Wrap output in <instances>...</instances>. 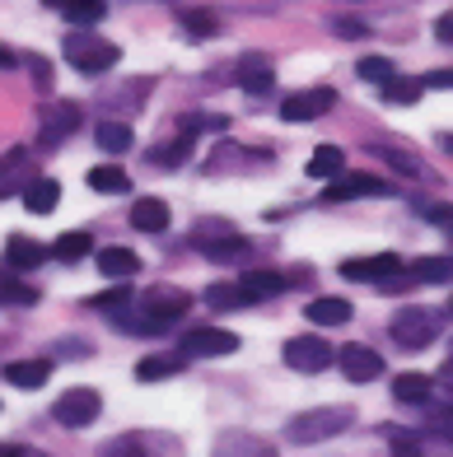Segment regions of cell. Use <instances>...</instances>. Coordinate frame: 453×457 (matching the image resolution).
<instances>
[{
    "mask_svg": "<svg viewBox=\"0 0 453 457\" xmlns=\"http://www.w3.org/2000/svg\"><path fill=\"white\" fill-rule=\"evenodd\" d=\"M89 187L98 196H127L131 192V178L117 169V163H98V169H89Z\"/></svg>",
    "mask_w": 453,
    "mask_h": 457,
    "instance_id": "cell-22",
    "label": "cell"
},
{
    "mask_svg": "<svg viewBox=\"0 0 453 457\" xmlns=\"http://www.w3.org/2000/svg\"><path fill=\"white\" fill-rule=\"evenodd\" d=\"M38 173H33V154L29 150H10L5 159H0V201L5 196H24V187L33 182Z\"/></svg>",
    "mask_w": 453,
    "mask_h": 457,
    "instance_id": "cell-13",
    "label": "cell"
},
{
    "mask_svg": "<svg viewBox=\"0 0 453 457\" xmlns=\"http://www.w3.org/2000/svg\"><path fill=\"white\" fill-rule=\"evenodd\" d=\"M24 66H29V75H33V85L47 94V89H52V66H47V61H43V56H24Z\"/></svg>",
    "mask_w": 453,
    "mask_h": 457,
    "instance_id": "cell-42",
    "label": "cell"
},
{
    "mask_svg": "<svg viewBox=\"0 0 453 457\" xmlns=\"http://www.w3.org/2000/svg\"><path fill=\"white\" fill-rule=\"evenodd\" d=\"M421 215H425L430 224H440V228H449V234H453V201H421Z\"/></svg>",
    "mask_w": 453,
    "mask_h": 457,
    "instance_id": "cell-40",
    "label": "cell"
},
{
    "mask_svg": "<svg viewBox=\"0 0 453 457\" xmlns=\"http://www.w3.org/2000/svg\"><path fill=\"white\" fill-rule=\"evenodd\" d=\"M332 108H337V94L327 89V85H318V89H299V94L285 98L281 103V117L299 127V121H318L323 112H332Z\"/></svg>",
    "mask_w": 453,
    "mask_h": 457,
    "instance_id": "cell-9",
    "label": "cell"
},
{
    "mask_svg": "<svg viewBox=\"0 0 453 457\" xmlns=\"http://www.w3.org/2000/svg\"><path fill=\"white\" fill-rule=\"evenodd\" d=\"M155 89V79L150 75H140V79H127V85H103L98 89V108H108V112H140V103H146V94Z\"/></svg>",
    "mask_w": 453,
    "mask_h": 457,
    "instance_id": "cell-11",
    "label": "cell"
},
{
    "mask_svg": "<svg viewBox=\"0 0 453 457\" xmlns=\"http://www.w3.org/2000/svg\"><path fill=\"white\" fill-rule=\"evenodd\" d=\"M351 299H314L308 303V322L314 327H341V322H351Z\"/></svg>",
    "mask_w": 453,
    "mask_h": 457,
    "instance_id": "cell-21",
    "label": "cell"
},
{
    "mask_svg": "<svg viewBox=\"0 0 453 457\" xmlns=\"http://www.w3.org/2000/svg\"><path fill=\"white\" fill-rule=\"evenodd\" d=\"M239 285L248 289V295H253V303H257V299H276V295H281V289L290 285V280H285V276H276V271H248V276H243Z\"/></svg>",
    "mask_w": 453,
    "mask_h": 457,
    "instance_id": "cell-32",
    "label": "cell"
},
{
    "mask_svg": "<svg viewBox=\"0 0 453 457\" xmlns=\"http://www.w3.org/2000/svg\"><path fill=\"white\" fill-rule=\"evenodd\" d=\"M356 71H360V79H365V85H379V89H383V85H393V79H398V66H393L388 56H365Z\"/></svg>",
    "mask_w": 453,
    "mask_h": 457,
    "instance_id": "cell-35",
    "label": "cell"
},
{
    "mask_svg": "<svg viewBox=\"0 0 453 457\" xmlns=\"http://www.w3.org/2000/svg\"><path fill=\"white\" fill-rule=\"evenodd\" d=\"M440 145H444V150L453 154V136H440Z\"/></svg>",
    "mask_w": 453,
    "mask_h": 457,
    "instance_id": "cell-52",
    "label": "cell"
},
{
    "mask_svg": "<svg viewBox=\"0 0 453 457\" xmlns=\"http://www.w3.org/2000/svg\"><path fill=\"white\" fill-rule=\"evenodd\" d=\"M188 150H192V131H182V127H178L173 140H164L159 150H150V163H159V169H173V163L188 159Z\"/></svg>",
    "mask_w": 453,
    "mask_h": 457,
    "instance_id": "cell-31",
    "label": "cell"
},
{
    "mask_svg": "<svg viewBox=\"0 0 453 457\" xmlns=\"http://www.w3.org/2000/svg\"><path fill=\"white\" fill-rule=\"evenodd\" d=\"M440 383H444V387H449V392H453V355H449V364H444V369H440Z\"/></svg>",
    "mask_w": 453,
    "mask_h": 457,
    "instance_id": "cell-51",
    "label": "cell"
},
{
    "mask_svg": "<svg viewBox=\"0 0 453 457\" xmlns=\"http://www.w3.org/2000/svg\"><path fill=\"white\" fill-rule=\"evenodd\" d=\"M407 276L421 285H444V280H453V257H421L407 266Z\"/></svg>",
    "mask_w": 453,
    "mask_h": 457,
    "instance_id": "cell-26",
    "label": "cell"
},
{
    "mask_svg": "<svg viewBox=\"0 0 453 457\" xmlns=\"http://www.w3.org/2000/svg\"><path fill=\"white\" fill-rule=\"evenodd\" d=\"M351 406H318V411H304L295 415L290 425H285V434H290V444H327L337 439L341 429H351Z\"/></svg>",
    "mask_w": 453,
    "mask_h": 457,
    "instance_id": "cell-1",
    "label": "cell"
},
{
    "mask_svg": "<svg viewBox=\"0 0 453 457\" xmlns=\"http://www.w3.org/2000/svg\"><path fill=\"white\" fill-rule=\"evenodd\" d=\"M43 295H38L33 285H14V280H0V303H19V308H29V303H38Z\"/></svg>",
    "mask_w": 453,
    "mask_h": 457,
    "instance_id": "cell-38",
    "label": "cell"
},
{
    "mask_svg": "<svg viewBox=\"0 0 453 457\" xmlns=\"http://www.w3.org/2000/svg\"><path fill=\"white\" fill-rule=\"evenodd\" d=\"M47 378H52V360H14V364H5V383L10 387L38 392V387H47Z\"/></svg>",
    "mask_w": 453,
    "mask_h": 457,
    "instance_id": "cell-15",
    "label": "cell"
},
{
    "mask_svg": "<svg viewBox=\"0 0 453 457\" xmlns=\"http://www.w3.org/2000/svg\"><path fill=\"white\" fill-rule=\"evenodd\" d=\"M332 33L337 37H369V24H360V19H332Z\"/></svg>",
    "mask_w": 453,
    "mask_h": 457,
    "instance_id": "cell-43",
    "label": "cell"
},
{
    "mask_svg": "<svg viewBox=\"0 0 453 457\" xmlns=\"http://www.w3.org/2000/svg\"><path fill=\"white\" fill-rule=\"evenodd\" d=\"M178 369H182V355H150V360L136 364V378L140 383H164V378H173Z\"/></svg>",
    "mask_w": 453,
    "mask_h": 457,
    "instance_id": "cell-30",
    "label": "cell"
},
{
    "mask_svg": "<svg viewBox=\"0 0 453 457\" xmlns=\"http://www.w3.org/2000/svg\"><path fill=\"white\" fill-rule=\"evenodd\" d=\"M98 415H103V397L94 387H71V392H61V397L52 402V420L61 429H89Z\"/></svg>",
    "mask_w": 453,
    "mask_h": 457,
    "instance_id": "cell-3",
    "label": "cell"
},
{
    "mask_svg": "<svg viewBox=\"0 0 453 457\" xmlns=\"http://www.w3.org/2000/svg\"><path fill=\"white\" fill-rule=\"evenodd\" d=\"M89 253H94V238L85 234V228H71V234H61L52 243V257L56 262H85Z\"/></svg>",
    "mask_w": 453,
    "mask_h": 457,
    "instance_id": "cell-25",
    "label": "cell"
},
{
    "mask_svg": "<svg viewBox=\"0 0 453 457\" xmlns=\"http://www.w3.org/2000/svg\"><path fill=\"white\" fill-rule=\"evenodd\" d=\"M182 29H188V37H215L220 19L215 14H188V19H182Z\"/></svg>",
    "mask_w": 453,
    "mask_h": 457,
    "instance_id": "cell-41",
    "label": "cell"
},
{
    "mask_svg": "<svg viewBox=\"0 0 453 457\" xmlns=\"http://www.w3.org/2000/svg\"><path fill=\"white\" fill-rule=\"evenodd\" d=\"M369 196H393V182H383L374 173H337V182L323 192V201H369Z\"/></svg>",
    "mask_w": 453,
    "mask_h": 457,
    "instance_id": "cell-8",
    "label": "cell"
},
{
    "mask_svg": "<svg viewBox=\"0 0 453 457\" xmlns=\"http://www.w3.org/2000/svg\"><path fill=\"white\" fill-rule=\"evenodd\" d=\"M346 173V150H337V145H318L314 159H308V178H337Z\"/></svg>",
    "mask_w": 453,
    "mask_h": 457,
    "instance_id": "cell-28",
    "label": "cell"
},
{
    "mask_svg": "<svg viewBox=\"0 0 453 457\" xmlns=\"http://www.w3.org/2000/svg\"><path fill=\"white\" fill-rule=\"evenodd\" d=\"M435 37H440V43H453V10H444L435 19Z\"/></svg>",
    "mask_w": 453,
    "mask_h": 457,
    "instance_id": "cell-46",
    "label": "cell"
},
{
    "mask_svg": "<svg viewBox=\"0 0 453 457\" xmlns=\"http://www.w3.org/2000/svg\"><path fill=\"white\" fill-rule=\"evenodd\" d=\"M98 271L108 280H131L140 271V257L131 253V247H103V253H98Z\"/></svg>",
    "mask_w": 453,
    "mask_h": 457,
    "instance_id": "cell-18",
    "label": "cell"
},
{
    "mask_svg": "<svg viewBox=\"0 0 453 457\" xmlns=\"http://www.w3.org/2000/svg\"><path fill=\"white\" fill-rule=\"evenodd\" d=\"M10 66H19V56L10 47H0V71H10Z\"/></svg>",
    "mask_w": 453,
    "mask_h": 457,
    "instance_id": "cell-50",
    "label": "cell"
},
{
    "mask_svg": "<svg viewBox=\"0 0 453 457\" xmlns=\"http://www.w3.org/2000/svg\"><path fill=\"white\" fill-rule=\"evenodd\" d=\"M388 331H393V341L402 350H425L440 337V313H430V308H402Z\"/></svg>",
    "mask_w": 453,
    "mask_h": 457,
    "instance_id": "cell-4",
    "label": "cell"
},
{
    "mask_svg": "<svg viewBox=\"0 0 453 457\" xmlns=\"http://www.w3.org/2000/svg\"><path fill=\"white\" fill-rule=\"evenodd\" d=\"M94 140H98V150L103 154H127L131 150V145H136V136H131V127H127V121H103V127L94 131Z\"/></svg>",
    "mask_w": 453,
    "mask_h": 457,
    "instance_id": "cell-23",
    "label": "cell"
},
{
    "mask_svg": "<svg viewBox=\"0 0 453 457\" xmlns=\"http://www.w3.org/2000/svg\"><path fill=\"white\" fill-rule=\"evenodd\" d=\"M131 299H136L131 289H127V285H117V289H108V295H94L89 308H103V313H122V308H127Z\"/></svg>",
    "mask_w": 453,
    "mask_h": 457,
    "instance_id": "cell-39",
    "label": "cell"
},
{
    "mask_svg": "<svg viewBox=\"0 0 453 457\" xmlns=\"http://www.w3.org/2000/svg\"><path fill=\"white\" fill-rule=\"evenodd\" d=\"M337 364H341V373H346V378H351V383H374L379 373H383V355H379L374 345H360V341L341 345Z\"/></svg>",
    "mask_w": 453,
    "mask_h": 457,
    "instance_id": "cell-12",
    "label": "cell"
},
{
    "mask_svg": "<svg viewBox=\"0 0 453 457\" xmlns=\"http://www.w3.org/2000/svg\"><path fill=\"white\" fill-rule=\"evenodd\" d=\"M374 154L388 163V169H398V173H407V178H425V163H421L416 154L398 150V145H374Z\"/></svg>",
    "mask_w": 453,
    "mask_h": 457,
    "instance_id": "cell-34",
    "label": "cell"
},
{
    "mask_svg": "<svg viewBox=\"0 0 453 457\" xmlns=\"http://www.w3.org/2000/svg\"><path fill=\"white\" fill-rule=\"evenodd\" d=\"M56 355H89L85 341H56Z\"/></svg>",
    "mask_w": 453,
    "mask_h": 457,
    "instance_id": "cell-49",
    "label": "cell"
},
{
    "mask_svg": "<svg viewBox=\"0 0 453 457\" xmlns=\"http://www.w3.org/2000/svg\"><path fill=\"white\" fill-rule=\"evenodd\" d=\"M239 85H243V94H253V98H262V94H272V85H276V75H272V66H266V61L248 56V61H243V75H239Z\"/></svg>",
    "mask_w": 453,
    "mask_h": 457,
    "instance_id": "cell-24",
    "label": "cell"
},
{
    "mask_svg": "<svg viewBox=\"0 0 453 457\" xmlns=\"http://www.w3.org/2000/svg\"><path fill=\"white\" fill-rule=\"evenodd\" d=\"M80 121H85V112H80V103H52V108L43 112V121H38V145L43 150H56V145H66Z\"/></svg>",
    "mask_w": 453,
    "mask_h": 457,
    "instance_id": "cell-6",
    "label": "cell"
},
{
    "mask_svg": "<svg viewBox=\"0 0 453 457\" xmlns=\"http://www.w3.org/2000/svg\"><path fill=\"white\" fill-rule=\"evenodd\" d=\"M211 262H243L248 257V238H239V234H224V238H206V243H197Z\"/></svg>",
    "mask_w": 453,
    "mask_h": 457,
    "instance_id": "cell-27",
    "label": "cell"
},
{
    "mask_svg": "<svg viewBox=\"0 0 453 457\" xmlns=\"http://www.w3.org/2000/svg\"><path fill=\"white\" fill-rule=\"evenodd\" d=\"M393 457H425V448H421L416 439H398V448H393Z\"/></svg>",
    "mask_w": 453,
    "mask_h": 457,
    "instance_id": "cell-47",
    "label": "cell"
},
{
    "mask_svg": "<svg viewBox=\"0 0 453 457\" xmlns=\"http://www.w3.org/2000/svg\"><path fill=\"white\" fill-rule=\"evenodd\" d=\"M131 228H140V234H164V228H169V201L140 196L131 205Z\"/></svg>",
    "mask_w": 453,
    "mask_h": 457,
    "instance_id": "cell-17",
    "label": "cell"
},
{
    "mask_svg": "<svg viewBox=\"0 0 453 457\" xmlns=\"http://www.w3.org/2000/svg\"><path fill=\"white\" fill-rule=\"evenodd\" d=\"M98 457H150V448H146V439H140V434H122V439L103 444Z\"/></svg>",
    "mask_w": 453,
    "mask_h": 457,
    "instance_id": "cell-36",
    "label": "cell"
},
{
    "mask_svg": "<svg viewBox=\"0 0 453 457\" xmlns=\"http://www.w3.org/2000/svg\"><path fill=\"white\" fill-rule=\"evenodd\" d=\"M407 271V262L398 253H379V257H356V262H341V276L346 280H360V285H383Z\"/></svg>",
    "mask_w": 453,
    "mask_h": 457,
    "instance_id": "cell-10",
    "label": "cell"
},
{
    "mask_svg": "<svg viewBox=\"0 0 453 457\" xmlns=\"http://www.w3.org/2000/svg\"><path fill=\"white\" fill-rule=\"evenodd\" d=\"M281 355H285V364H290L295 373H323L327 364H337V350L327 345L323 337H290Z\"/></svg>",
    "mask_w": 453,
    "mask_h": 457,
    "instance_id": "cell-7",
    "label": "cell"
},
{
    "mask_svg": "<svg viewBox=\"0 0 453 457\" xmlns=\"http://www.w3.org/2000/svg\"><path fill=\"white\" fill-rule=\"evenodd\" d=\"M56 10L71 19V24H80V29H89V24H98L103 14H108V5L103 0H56Z\"/></svg>",
    "mask_w": 453,
    "mask_h": 457,
    "instance_id": "cell-29",
    "label": "cell"
},
{
    "mask_svg": "<svg viewBox=\"0 0 453 457\" xmlns=\"http://www.w3.org/2000/svg\"><path fill=\"white\" fill-rule=\"evenodd\" d=\"M0 457H47V453H38V448H19V444H0Z\"/></svg>",
    "mask_w": 453,
    "mask_h": 457,
    "instance_id": "cell-48",
    "label": "cell"
},
{
    "mask_svg": "<svg viewBox=\"0 0 453 457\" xmlns=\"http://www.w3.org/2000/svg\"><path fill=\"white\" fill-rule=\"evenodd\" d=\"M47 257H52V247H43L38 238H24V234L5 238V262L14 266V271H33V266H43Z\"/></svg>",
    "mask_w": 453,
    "mask_h": 457,
    "instance_id": "cell-14",
    "label": "cell"
},
{
    "mask_svg": "<svg viewBox=\"0 0 453 457\" xmlns=\"http://www.w3.org/2000/svg\"><path fill=\"white\" fill-rule=\"evenodd\" d=\"M117 47L108 43V37H98V33H85L80 29L75 37H66V61L80 71V75H108L117 66Z\"/></svg>",
    "mask_w": 453,
    "mask_h": 457,
    "instance_id": "cell-2",
    "label": "cell"
},
{
    "mask_svg": "<svg viewBox=\"0 0 453 457\" xmlns=\"http://www.w3.org/2000/svg\"><path fill=\"white\" fill-rule=\"evenodd\" d=\"M425 89H453V66H444V71H430L425 79H421Z\"/></svg>",
    "mask_w": 453,
    "mask_h": 457,
    "instance_id": "cell-45",
    "label": "cell"
},
{
    "mask_svg": "<svg viewBox=\"0 0 453 457\" xmlns=\"http://www.w3.org/2000/svg\"><path fill=\"white\" fill-rule=\"evenodd\" d=\"M239 337L234 331H220V327H192L178 337V355L182 360H215V355H234Z\"/></svg>",
    "mask_w": 453,
    "mask_h": 457,
    "instance_id": "cell-5",
    "label": "cell"
},
{
    "mask_svg": "<svg viewBox=\"0 0 453 457\" xmlns=\"http://www.w3.org/2000/svg\"><path fill=\"white\" fill-rule=\"evenodd\" d=\"M421 89H425L421 79H402V75H398L393 85H383V98H388V103H416Z\"/></svg>",
    "mask_w": 453,
    "mask_h": 457,
    "instance_id": "cell-37",
    "label": "cell"
},
{
    "mask_svg": "<svg viewBox=\"0 0 453 457\" xmlns=\"http://www.w3.org/2000/svg\"><path fill=\"white\" fill-rule=\"evenodd\" d=\"M201 303H206V308H215V313H234V308H248L253 295H248L243 285H211V289L201 295Z\"/></svg>",
    "mask_w": 453,
    "mask_h": 457,
    "instance_id": "cell-20",
    "label": "cell"
},
{
    "mask_svg": "<svg viewBox=\"0 0 453 457\" xmlns=\"http://www.w3.org/2000/svg\"><path fill=\"white\" fill-rule=\"evenodd\" d=\"M393 397L407 402V406H421L430 397V378H425V373H398V378H393Z\"/></svg>",
    "mask_w": 453,
    "mask_h": 457,
    "instance_id": "cell-33",
    "label": "cell"
},
{
    "mask_svg": "<svg viewBox=\"0 0 453 457\" xmlns=\"http://www.w3.org/2000/svg\"><path fill=\"white\" fill-rule=\"evenodd\" d=\"M430 429H435L440 439H453V406H444V411L430 415Z\"/></svg>",
    "mask_w": 453,
    "mask_h": 457,
    "instance_id": "cell-44",
    "label": "cell"
},
{
    "mask_svg": "<svg viewBox=\"0 0 453 457\" xmlns=\"http://www.w3.org/2000/svg\"><path fill=\"white\" fill-rule=\"evenodd\" d=\"M56 201H61V182H56V178H33V182L24 187V205H29L33 215H52Z\"/></svg>",
    "mask_w": 453,
    "mask_h": 457,
    "instance_id": "cell-19",
    "label": "cell"
},
{
    "mask_svg": "<svg viewBox=\"0 0 453 457\" xmlns=\"http://www.w3.org/2000/svg\"><path fill=\"white\" fill-rule=\"evenodd\" d=\"M211 457H276V448L266 444V439H257V434L234 429V434H224V439L215 444V453H211Z\"/></svg>",
    "mask_w": 453,
    "mask_h": 457,
    "instance_id": "cell-16",
    "label": "cell"
}]
</instances>
